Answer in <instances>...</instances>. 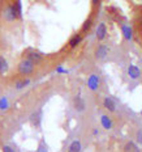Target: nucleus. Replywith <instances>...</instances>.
Returning <instances> with one entry per match:
<instances>
[{"instance_id":"obj_1","label":"nucleus","mask_w":142,"mask_h":152,"mask_svg":"<svg viewBox=\"0 0 142 152\" xmlns=\"http://www.w3.org/2000/svg\"><path fill=\"white\" fill-rule=\"evenodd\" d=\"M34 69H35V64H34L33 62L27 61L26 58H24L22 61L18 63V66H17L18 74L22 75V76H29V75H31L34 72Z\"/></svg>"},{"instance_id":"obj_2","label":"nucleus","mask_w":142,"mask_h":152,"mask_svg":"<svg viewBox=\"0 0 142 152\" xmlns=\"http://www.w3.org/2000/svg\"><path fill=\"white\" fill-rule=\"evenodd\" d=\"M24 56L27 59V61L33 62L34 64H38V63H40V62L43 61V58H45V55H43L42 53L37 51V50H34V49H27L26 51H25Z\"/></svg>"},{"instance_id":"obj_3","label":"nucleus","mask_w":142,"mask_h":152,"mask_svg":"<svg viewBox=\"0 0 142 152\" xmlns=\"http://www.w3.org/2000/svg\"><path fill=\"white\" fill-rule=\"evenodd\" d=\"M108 54H110V47L107 45H105V43H102V45H99L95 49L94 56H95L97 61H106Z\"/></svg>"},{"instance_id":"obj_4","label":"nucleus","mask_w":142,"mask_h":152,"mask_svg":"<svg viewBox=\"0 0 142 152\" xmlns=\"http://www.w3.org/2000/svg\"><path fill=\"white\" fill-rule=\"evenodd\" d=\"M40 123H42V109H38L30 115V125L38 129L40 127Z\"/></svg>"},{"instance_id":"obj_5","label":"nucleus","mask_w":142,"mask_h":152,"mask_svg":"<svg viewBox=\"0 0 142 152\" xmlns=\"http://www.w3.org/2000/svg\"><path fill=\"white\" fill-rule=\"evenodd\" d=\"M95 37L99 42H102V41L106 39V37H107V25L105 23H99V25L97 26Z\"/></svg>"},{"instance_id":"obj_6","label":"nucleus","mask_w":142,"mask_h":152,"mask_svg":"<svg viewBox=\"0 0 142 152\" xmlns=\"http://www.w3.org/2000/svg\"><path fill=\"white\" fill-rule=\"evenodd\" d=\"M73 107H74L76 112H78V113H82V112H85V109H86L85 100L80 96V94H77V96L73 99Z\"/></svg>"},{"instance_id":"obj_7","label":"nucleus","mask_w":142,"mask_h":152,"mask_svg":"<svg viewBox=\"0 0 142 152\" xmlns=\"http://www.w3.org/2000/svg\"><path fill=\"white\" fill-rule=\"evenodd\" d=\"M4 18L7 21H14V20H17V13H16V11H14V7H13V4H11V5H8L7 8H5V11H4Z\"/></svg>"},{"instance_id":"obj_8","label":"nucleus","mask_w":142,"mask_h":152,"mask_svg":"<svg viewBox=\"0 0 142 152\" xmlns=\"http://www.w3.org/2000/svg\"><path fill=\"white\" fill-rule=\"evenodd\" d=\"M103 106H105V109L108 110L110 113L116 112V102L111 97H105V99H103Z\"/></svg>"},{"instance_id":"obj_9","label":"nucleus","mask_w":142,"mask_h":152,"mask_svg":"<svg viewBox=\"0 0 142 152\" xmlns=\"http://www.w3.org/2000/svg\"><path fill=\"white\" fill-rule=\"evenodd\" d=\"M82 42V34L81 33H76L74 36H72L71 37V39H69V42H68V45L71 49H76L80 43Z\"/></svg>"},{"instance_id":"obj_10","label":"nucleus","mask_w":142,"mask_h":152,"mask_svg":"<svg viewBox=\"0 0 142 152\" xmlns=\"http://www.w3.org/2000/svg\"><path fill=\"white\" fill-rule=\"evenodd\" d=\"M87 85L91 91H97L98 87H99V77L97 75H90L89 79H87Z\"/></svg>"},{"instance_id":"obj_11","label":"nucleus","mask_w":142,"mask_h":152,"mask_svg":"<svg viewBox=\"0 0 142 152\" xmlns=\"http://www.w3.org/2000/svg\"><path fill=\"white\" fill-rule=\"evenodd\" d=\"M128 75H129V77L130 79H138L141 76V71H140V68L137 67V66H133V64H130L128 67Z\"/></svg>"},{"instance_id":"obj_12","label":"nucleus","mask_w":142,"mask_h":152,"mask_svg":"<svg viewBox=\"0 0 142 152\" xmlns=\"http://www.w3.org/2000/svg\"><path fill=\"white\" fill-rule=\"evenodd\" d=\"M123 152H141V151H140V147L134 142H128V143H125L124 148H123Z\"/></svg>"},{"instance_id":"obj_13","label":"nucleus","mask_w":142,"mask_h":152,"mask_svg":"<svg viewBox=\"0 0 142 152\" xmlns=\"http://www.w3.org/2000/svg\"><path fill=\"white\" fill-rule=\"evenodd\" d=\"M82 151V144L80 140H73L68 147V152H81Z\"/></svg>"},{"instance_id":"obj_14","label":"nucleus","mask_w":142,"mask_h":152,"mask_svg":"<svg viewBox=\"0 0 142 152\" xmlns=\"http://www.w3.org/2000/svg\"><path fill=\"white\" fill-rule=\"evenodd\" d=\"M121 30H123V34H124L125 39L130 41L132 38H133V30H132L130 26H128V25H124V24H123V25H121Z\"/></svg>"},{"instance_id":"obj_15","label":"nucleus","mask_w":142,"mask_h":152,"mask_svg":"<svg viewBox=\"0 0 142 152\" xmlns=\"http://www.w3.org/2000/svg\"><path fill=\"white\" fill-rule=\"evenodd\" d=\"M8 69H9V64H8L7 59L3 55H0V75H4Z\"/></svg>"},{"instance_id":"obj_16","label":"nucleus","mask_w":142,"mask_h":152,"mask_svg":"<svg viewBox=\"0 0 142 152\" xmlns=\"http://www.w3.org/2000/svg\"><path fill=\"white\" fill-rule=\"evenodd\" d=\"M29 84H30V79H27V77L20 79V80L16 81V89H24V88H26Z\"/></svg>"},{"instance_id":"obj_17","label":"nucleus","mask_w":142,"mask_h":152,"mask_svg":"<svg viewBox=\"0 0 142 152\" xmlns=\"http://www.w3.org/2000/svg\"><path fill=\"white\" fill-rule=\"evenodd\" d=\"M100 122H102V126L106 130H111L112 129V121L110 119V117L102 115V117H100Z\"/></svg>"},{"instance_id":"obj_18","label":"nucleus","mask_w":142,"mask_h":152,"mask_svg":"<svg viewBox=\"0 0 142 152\" xmlns=\"http://www.w3.org/2000/svg\"><path fill=\"white\" fill-rule=\"evenodd\" d=\"M13 7H14L16 13H17V17L18 18H22V5H21V0H16Z\"/></svg>"},{"instance_id":"obj_19","label":"nucleus","mask_w":142,"mask_h":152,"mask_svg":"<svg viewBox=\"0 0 142 152\" xmlns=\"http://www.w3.org/2000/svg\"><path fill=\"white\" fill-rule=\"evenodd\" d=\"M91 26H93V21H91V18H87L86 21L84 23V25H82V33H86V31H89L90 29H91Z\"/></svg>"},{"instance_id":"obj_20","label":"nucleus","mask_w":142,"mask_h":152,"mask_svg":"<svg viewBox=\"0 0 142 152\" xmlns=\"http://www.w3.org/2000/svg\"><path fill=\"white\" fill-rule=\"evenodd\" d=\"M9 107V102L5 97H1L0 99V110H7Z\"/></svg>"},{"instance_id":"obj_21","label":"nucleus","mask_w":142,"mask_h":152,"mask_svg":"<svg viewBox=\"0 0 142 152\" xmlns=\"http://www.w3.org/2000/svg\"><path fill=\"white\" fill-rule=\"evenodd\" d=\"M37 152H48V147H47V144L43 140L39 143V145H38Z\"/></svg>"},{"instance_id":"obj_22","label":"nucleus","mask_w":142,"mask_h":152,"mask_svg":"<svg viewBox=\"0 0 142 152\" xmlns=\"http://www.w3.org/2000/svg\"><path fill=\"white\" fill-rule=\"evenodd\" d=\"M136 140H137L138 144L142 145V129L137 130V132H136Z\"/></svg>"},{"instance_id":"obj_23","label":"nucleus","mask_w":142,"mask_h":152,"mask_svg":"<svg viewBox=\"0 0 142 152\" xmlns=\"http://www.w3.org/2000/svg\"><path fill=\"white\" fill-rule=\"evenodd\" d=\"M3 152H14V150L11 147V145H3Z\"/></svg>"},{"instance_id":"obj_24","label":"nucleus","mask_w":142,"mask_h":152,"mask_svg":"<svg viewBox=\"0 0 142 152\" xmlns=\"http://www.w3.org/2000/svg\"><path fill=\"white\" fill-rule=\"evenodd\" d=\"M100 1L102 0H91V4H93V7H97V5L100 4Z\"/></svg>"},{"instance_id":"obj_25","label":"nucleus","mask_w":142,"mask_h":152,"mask_svg":"<svg viewBox=\"0 0 142 152\" xmlns=\"http://www.w3.org/2000/svg\"><path fill=\"white\" fill-rule=\"evenodd\" d=\"M56 71H58L59 74H63V72H67L64 68H61V67H58V69H56Z\"/></svg>"}]
</instances>
